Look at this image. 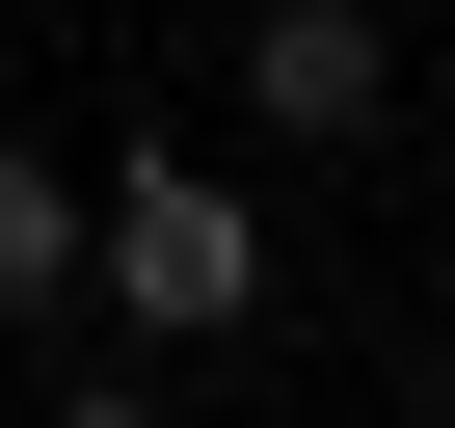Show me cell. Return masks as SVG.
I'll use <instances>...</instances> for the list:
<instances>
[{
	"mask_svg": "<svg viewBox=\"0 0 455 428\" xmlns=\"http://www.w3.org/2000/svg\"><path fill=\"white\" fill-rule=\"evenodd\" d=\"M81 295H108L134 348H242V321H268V214L214 187V161H108V187H81Z\"/></svg>",
	"mask_w": 455,
	"mask_h": 428,
	"instance_id": "6da1fadb",
	"label": "cell"
},
{
	"mask_svg": "<svg viewBox=\"0 0 455 428\" xmlns=\"http://www.w3.org/2000/svg\"><path fill=\"white\" fill-rule=\"evenodd\" d=\"M242 107H268V134H322V161H348V134H375V107H402V28H375V0H242Z\"/></svg>",
	"mask_w": 455,
	"mask_h": 428,
	"instance_id": "7a4b0ae2",
	"label": "cell"
},
{
	"mask_svg": "<svg viewBox=\"0 0 455 428\" xmlns=\"http://www.w3.org/2000/svg\"><path fill=\"white\" fill-rule=\"evenodd\" d=\"M428 321H455V242H428Z\"/></svg>",
	"mask_w": 455,
	"mask_h": 428,
	"instance_id": "5b68a950",
	"label": "cell"
},
{
	"mask_svg": "<svg viewBox=\"0 0 455 428\" xmlns=\"http://www.w3.org/2000/svg\"><path fill=\"white\" fill-rule=\"evenodd\" d=\"M54 295H81V187L0 134V321H54Z\"/></svg>",
	"mask_w": 455,
	"mask_h": 428,
	"instance_id": "3957f363",
	"label": "cell"
},
{
	"mask_svg": "<svg viewBox=\"0 0 455 428\" xmlns=\"http://www.w3.org/2000/svg\"><path fill=\"white\" fill-rule=\"evenodd\" d=\"M28 428H161V375H54V401H28Z\"/></svg>",
	"mask_w": 455,
	"mask_h": 428,
	"instance_id": "277c9868",
	"label": "cell"
}]
</instances>
